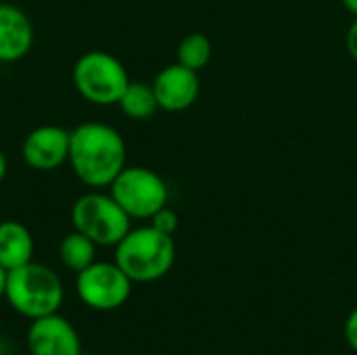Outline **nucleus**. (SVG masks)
<instances>
[{
  "label": "nucleus",
  "instance_id": "obj_1",
  "mask_svg": "<svg viewBox=\"0 0 357 355\" xmlns=\"http://www.w3.org/2000/svg\"><path fill=\"white\" fill-rule=\"evenodd\" d=\"M67 163L84 186L90 190H105L128 165V146L113 126L84 121L69 132Z\"/></svg>",
  "mask_w": 357,
  "mask_h": 355
},
{
  "label": "nucleus",
  "instance_id": "obj_2",
  "mask_svg": "<svg viewBox=\"0 0 357 355\" xmlns=\"http://www.w3.org/2000/svg\"><path fill=\"white\" fill-rule=\"evenodd\" d=\"M4 299L27 320H38L56 314L65 301V287L61 276L38 262H27L6 274Z\"/></svg>",
  "mask_w": 357,
  "mask_h": 355
},
{
  "label": "nucleus",
  "instance_id": "obj_3",
  "mask_svg": "<svg viewBox=\"0 0 357 355\" xmlns=\"http://www.w3.org/2000/svg\"><path fill=\"white\" fill-rule=\"evenodd\" d=\"M176 262V243L172 234L157 228H132L115 245V264L128 274L132 282H155L163 278Z\"/></svg>",
  "mask_w": 357,
  "mask_h": 355
},
{
  "label": "nucleus",
  "instance_id": "obj_4",
  "mask_svg": "<svg viewBox=\"0 0 357 355\" xmlns=\"http://www.w3.org/2000/svg\"><path fill=\"white\" fill-rule=\"evenodd\" d=\"M71 80L77 94L98 107L117 105L132 82L126 65L105 50L84 52L73 65Z\"/></svg>",
  "mask_w": 357,
  "mask_h": 355
},
{
  "label": "nucleus",
  "instance_id": "obj_5",
  "mask_svg": "<svg viewBox=\"0 0 357 355\" xmlns=\"http://www.w3.org/2000/svg\"><path fill=\"white\" fill-rule=\"evenodd\" d=\"M73 230L92 239L98 247H115L130 230L132 218L111 192L88 190L71 205Z\"/></svg>",
  "mask_w": 357,
  "mask_h": 355
},
{
  "label": "nucleus",
  "instance_id": "obj_6",
  "mask_svg": "<svg viewBox=\"0 0 357 355\" xmlns=\"http://www.w3.org/2000/svg\"><path fill=\"white\" fill-rule=\"evenodd\" d=\"M109 192L132 220H151L169 199L165 180L142 165H126L109 186Z\"/></svg>",
  "mask_w": 357,
  "mask_h": 355
},
{
  "label": "nucleus",
  "instance_id": "obj_7",
  "mask_svg": "<svg viewBox=\"0 0 357 355\" xmlns=\"http://www.w3.org/2000/svg\"><path fill=\"white\" fill-rule=\"evenodd\" d=\"M132 280L115 262H94L75 274V295L96 312H113L128 303Z\"/></svg>",
  "mask_w": 357,
  "mask_h": 355
},
{
  "label": "nucleus",
  "instance_id": "obj_8",
  "mask_svg": "<svg viewBox=\"0 0 357 355\" xmlns=\"http://www.w3.org/2000/svg\"><path fill=\"white\" fill-rule=\"evenodd\" d=\"M69 132L61 126H38L21 144V157L36 172H54L69 159Z\"/></svg>",
  "mask_w": 357,
  "mask_h": 355
},
{
  "label": "nucleus",
  "instance_id": "obj_9",
  "mask_svg": "<svg viewBox=\"0 0 357 355\" xmlns=\"http://www.w3.org/2000/svg\"><path fill=\"white\" fill-rule=\"evenodd\" d=\"M25 345L29 355H82V339L75 326L59 312L31 320Z\"/></svg>",
  "mask_w": 357,
  "mask_h": 355
},
{
  "label": "nucleus",
  "instance_id": "obj_10",
  "mask_svg": "<svg viewBox=\"0 0 357 355\" xmlns=\"http://www.w3.org/2000/svg\"><path fill=\"white\" fill-rule=\"evenodd\" d=\"M153 90H155L159 109L169 111V113L186 111L197 103L199 92H201L199 71L188 69L180 63L167 65L155 75Z\"/></svg>",
  "mask_w": 357,
  "mask_h": 355
},
{
  "label": "nucleus",
  "instance_id": "obj_11",
  "mask_svg": "<svg viewBox=\"0 0 357 355\" xmlns=\"http://www.w3.org/2000/svg\"><path fill=\"white\" fill-rule=\"evenodd\" d=\"M33 23L25 10L0 2V63H17L33 48Z\"/></svg>",
  "mask_w": 357,
  "mask_h": 355
},
{
  "label": "nucleus",
  "instance_id": "obj_12",
  "mask_svg": "<svg viewBox=\"0 0 357 355\" xmlns=\"http://www.w3.org/2000/svg\"><path fill=\"white\" fill-rule=\"evenodd\" d=\"M33 259V236L29 228L17 220L0 222V266L15 270Z\"/></svg>",
  "mask_w": 357,
  "mask_h": 355
},
{
  "label": "nucleus",
  "instance_id": "obj_13",
  "mask_svg": "<svg viewBox=\"0 0 357 355\" xmlns=\"http://www.w3.org/2000/svg\"><path fill=\"white\" fill-rule=\"evenodd\" d=\"M96 247L98 245L92 239L73 230L59 243V259L67 270L77 274L96 262Z\"/></svg>",
  "mask_w": 357,
  "mask_h": 355
},
{
  "label": "nucleus",
  "instance_id": "obj_14",
  "mask_svg": "<svg viewBox=\"0 0 357 355\" xmlns=\"http://www.w3.org/2000/svg\"><path fill=\"white\" fill-rule=\"evenodd\" d=\"M117 105L123 115L136 121L149 119L159 109L153 84H144V82H130V86L126 88Z\"/></svg>",
  "mask_w": 357,
  "mask_h": 355
},
{
  "label": "nucleus",
  "instance_id": "obj_15",
  "mask_svg": "<svg viewBox=\"0 0 357 355\" xmlns=\"http://www.w3.org/2000/svg\"><path fill=\"white\" fill-rule=\"evenodd\" d=\"M211 54H213L211 40L201 31H192L184 36L182 42L178 44V63L195 71H201L203 67H207L211 61Z\"/></svg>",
  "mask_w": 357,
  "mask_h": 355
},
{
  "label": "nucleus",
  "instance_id": "obj_16",
  "mask_svg": "<svg viewBox=\"0 0 357 355\" xmlns=\"http://www.w3.org/2000/svg\"><path fill=\"white\" fill-rule=\"evenodd\" d=\"M149 222H151L153 228H157V230H161V232H165V234H172V236H174V232L178 230V224H180L178 213L172 211L167 205H165L163 209H159Z\"/></svg>",
  "mask_w": 357,
  "mask_h": 355
},
{
  "label": "nucleus",
  "instance_id": "obj_17",
  "mask_svg": "<svg viewBox=\"0 0 357 355\" xmlns=\"http://www.w3.org/2000/svg\"><path fill=\"white\" fill-rule=\"evenodd\" d=\"M345 341L351 347V352L357 354V308L351 310V314L345 320Z\"/></svg>",
  "mask_w": 357,
  "mask_h": 355
},
{
  "label": "nucleus",
  "instance_id": "obj_18",
  "mask_svg": "<svg viewBox=\"0 0 357 355\" xmlns=\"http://www.w3.org/2000/svg\"><path fill=\"white\" fill-rule=\"evenodd\" d=\"M347 52L351 54L354 61H357V17L347 29Z\"/></svg>",
  "mask_w": 357,
  "mask_h": 355
},
{
  "label": "nucleus",
  "instance_id": "obj_19",
  "mask_svg": "<svg viewBox=\"0 0 357 355\" xmlns=\"http://www.w3.org/2000/svg\"><path fill=\"white\" fill-rule=\"evenodd\" d=\"M6 172H8V159H6L4 151L0 149V184H2V180L6 178Z\"/></svg>",
  "mask_w": 357,
  "mask_h": 355
},
{
  "label": "nucleus",
  "instance_id": "obj_20",
  "mask_svg": "<svg viewBox=\"0 0 357 355\" xmlns=\"http://www.w3.org/2000/svg\"><path fill=\"white\" fill-rule=\"evenodd\" d=\"M6 274H8V270H4V268L0 266V299H4V289H6Z\"/></svg>",
  "mask_w": 357,
  "mask_h": 355
},
{
  "label": "nucleus",
  "instance_id": "obj_21",
  "mask_svg": "<svg viewBox=\"0 0 357 355\" xmlns=\"http://www.w3.org/2000/svg\"><path fill=\"white\" fill-rule=\"evenodd\" d=\"M343 2V6L351 13V15H356L357 17V0H341Z\"/></svg>",
  "mask_w": 357,
  "mask_h": 355
}]
</instances>
